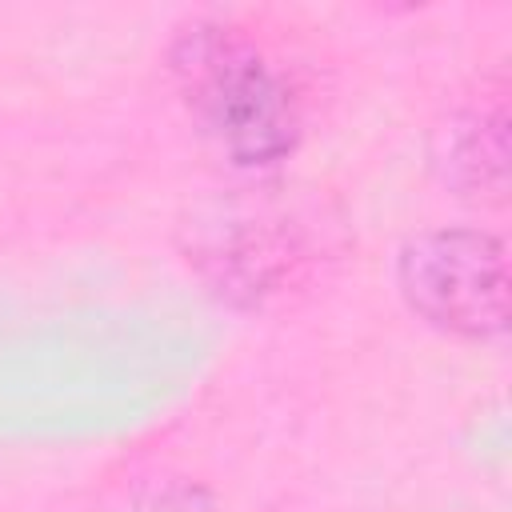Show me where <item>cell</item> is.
<instances>
[{"mask_svg":"<svg viewBox=\"0 0 512 512\" xmlns=\"http://www.w3.org/2000/svg\"><path fill=\"white\" fill-rule=\"evenodd\" d=\"M184 104L240 168L280 164L300 136L288 80L256 40L228 24H192L172 44Z\"/></svg>","mask_w":512,"mask_h":512,"instance_id":"6da1fadb","label":"cell"},{"mask_svg":"<svg viewBox=\"0 0 512 512\" xmlns=\"http://www.w3.org/2000/svg\"><path fill=\"white\" fill-rule=\"evenodd\" d=\"M396 288L440 332L496 340L508 328V252L484 228H428L404 240Z\"/></svg>","mask_w":512,"mask_h":512,"instance_id":"7a4b0ae2","label":"cell"},{"mask_svg":"<svg viewBox=\"0 0 512 512\" xmlns=\"http://www.w3.org/2000/svg\"><path fill=\"white\" fill-rule=\"evenodd\" d=\"M432 164L460 196L500 204L508 192V116L504 104L456 112L432 148Z\"/></svg>","mask_w":512,"mask_h":512,"instance_id":"3957f363","label":"cell"}]
</instances>
